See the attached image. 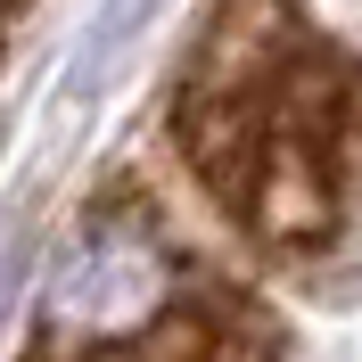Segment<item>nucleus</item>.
Instances as JSON below:
<instances>
[{"label":"nucleus","mask_w":362,"mask_h":362,"mask_svg":"<svg viewBox=\"0 0 362 362\" xmlns=\"http://www.w3.org/2000/svg\"><path fill=\"white\" fill-rule=\"evenodd\" d=\"M173 189L255 280L362 255V42L313 0H214L165 83Z\"/></svg>","instance_id":"obj_1"},{"label":"nucleus","mask_w":362,"mask_h":362,"mask_svg":"<svg viewBox=\"0 0 362 362\" xmlns=\"http://www.w3.org/2000/svg\"><path fill=\"white\" fill-rule=\"evenodd\" d=\"M288 313L214 230H189L181 189L115 173L49 255L25 362H280Z\"/></svg>","instance_id":"obj_2"},{"label":"nucleus","mask_w":362,"mask_h":362,"mask_svg":"<svg viewBox=\"0 0 362 362\" xmlns=\"http://www.w3.org/2000/svg\"><path fill=\"white\" fill-rule=\"evenodd\" d=\"M33 17V0H0V66H8V49H17V25Z\"/></svg>","instance_id":"obj_3"},{"label":"nucleus","mask_w":362,"mask_h":362,"mask_svg":"<svg viewBox=\"0 0 362 362\" xmlns=\"http://www.w3.org/2000/svg\"><path fill=\"white\" fill-rule=\"evenodd\" d=\"M0 296H8V247H0Z\"/></svg>","instance_id":"obj_4"}]
</instances>
